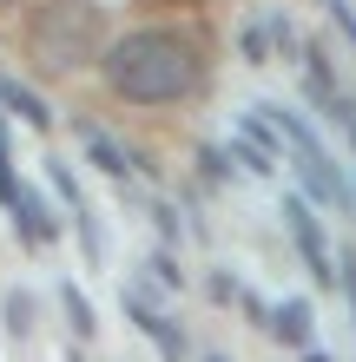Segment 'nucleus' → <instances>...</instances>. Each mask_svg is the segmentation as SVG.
Wrapping results in <instances>:
<instances>
[{"mask_svg": "<svg viewBox=\"0 0 356 362\" xmlns=\"http://www.w3.org/2000/svg\"><path fill=\"white\" fill-rule=\"evenodd\" d=\"M0 99H7L13 112H20V119L33 125V132H53V112H47V105H40V99H33L27 86H13V79H0Z\"/></svg>", "mask_w": 356, "mask_h": 362, "instance_id": "9", "label": "nucleus"}, {"mask_svg": "<svg viewBox=\"0 0 356 362\" xmlns=\"http://www.w3.org/2000/svg\"><path fill=\"white\" fill-rule=\"evenodd\" d=\"M79 139H86V158L99 165V172H113V178H125V172H132V158H125V152H119V145H113L106 132H99V125H93V119H86V125H79Z\"/></svg>", "mask_w": 356, "mask_h": 362, "instance_id": "7", "label": "nucleus"}, {"mask_svg": "<svg viewBox=\"0 0 356 362\" xmlns=\"http://www.w3.org/2000/svg\"><path fill=\"white\" fill-rule=\"evenodd\" d=\"M205 362H224V356H205Z\"/></svg>", "mask_w": 356, "mask_h": 362, "instance_id": "13", "label": "nucleus"}, {"mask_svg": "<svg viewBox=\"0 0 356 362\" xmlns=\"http://www.w3.org/2000/svg\"><path fill=\"white\" fill-rule=\"evenodd\" d=\"M0 7H7V0H0Z\"/></svg>", "mask_w": 356, "mask_h": 362, "instance_id": "14", "label": "nucleus"}, {"mask_svg": "<svg viewBox=\"0 0 356 362\" xmlns=\"http://www.w3.org/2000/svg\"><path fill=\"white\" fill-rule=\"evenodd\" d=\"M238 152H244V165H251V172H277V139H270V125H264V119H244Z\"/></svg>", "mask_w": 356, "mask_h": 362, "instance_id": "5", "label": "nucleus"}, {"mask_svg": "<svg viewBox=\"0 0 356 362\" xmlns=\"http://www.w3.org/2000/svg\"><path fill=\"white\" fill-rule=\"evenodd\" d=\"M304 362H330V356H323V349H310V356H304Z\"/></svg>", "mask_w": 356, "mask_h": 362, "instance_id": "12", "label": "nucleus"}, {"mask_svg": "<svg viewBox=\"0 0 356 362\" xmlns=\"http://www.w3.org/2000/svg\"><path fill=\"white\" fill-rule=\"evenodd\" d=\"M125 310H132V323H139L145 336H152V343H159L165 356H172V362L185 356V343H178V329H172V323H165V316H159L152 303H145V296H125Z\"/></svg>", "mask_w": 356, "mask_h": 362, "instance_id": "6", "label": "nucleus"}, {"mask_svg": "<svg viewBox=\"0 0 356 362\" xmlns=\"http://www.w3.org/2000/svg\"><path fill=\"white\" fill-rule=\"evenodd\" d=\"M198 47L178 27H139L106 47V86L132 105H178L198 93Z\"/></svg>", "mask_w": 356, "mask_h": 362, "instance_id": "1", "label": "nucleus"}, {"mask_svg": "<svg viewBox=\"0 0 356 362\" xmlns=\"http://www.w3.org/2000/svg\"><path fill=\"white\" fill-rule=\"evenodd\" d=\"M284 224H290V238H297L304 264L317 270V284H323V276H330V250H323V230H317V218H310V204L290 198V204H284Z\"/></svg>", "mask_w": 356, "mask_h": 362, "instance_id": "4", "label": "nucleus"}, {"mask_svg": "<svg viewBox=\"0 0 356 362\" xmlns=\"http://www.w3.org/2000/svg\"><path fill=\"white\" fill-rule=\"evenodd\" d=\"M27 53L47 73H79L106 59V13L93 0H40L27 13Z\"/></svg>", "mask_w": 356, "mask_h": 362, "instance_id": "2", "label": "nucleus"}, {"mask_svg": "<svg viewBox=\"0 0 356 362\" xmlns=\"http://www.w3.org/2000/svg\"><path fill=\"white\" fill-rule=\"evenodd\" d=\"M277 132L290 139V152H297V172H304V185L317 191L323 204H343V178H337V165H330V152H323V145L310 139V132H304V125L290 119V112H277Z\"/></svg>", "mask_w": 356, "mask_h": 362, "instance_id": "3", "label": "nucleus"}, {"mask_svg": "<svg viewBox=\"0 0 356 362\" xmlns=\"http://www.w3.org/2000/svg\"><path fill=\"white\" fill-rule=\"evenodd\" d=\"M59 303H67V323H73L79 336H93V310H86V296H79V290H59Z\"/></svg>", "mask_w": 356, "mask_h": 362, "instance_id": "10", "label": "nucleus"}, {"mask_svg": "<svg viewBox=\"0 0 356 362\" xmlns=\"http://www.w3.org/2000/svg\"><path fill=\"white\" fill-rule=\"evenodd\" d=\"M264 336H277V343H304V336H310V303H304V296L277 303V310H270V329H264Z\"/></svg>", "mask_w": 356, "mask_h": 362, "instance_id": "8", "label": "nucleus"}, {"mask_svg": "<svg viewBox=\"0 0 356 362\" xmlns=\"http://www.w3.org/2000/svg\"><path fill=\"white\" fill-rule=\"evenodd\" d=\"M343 290H350V303H356V250H343Z\"/></svg>", "mask_w": 356, "mask_h": 362, "instance_id": "11", "label": "nucleus"}]
</instances>
